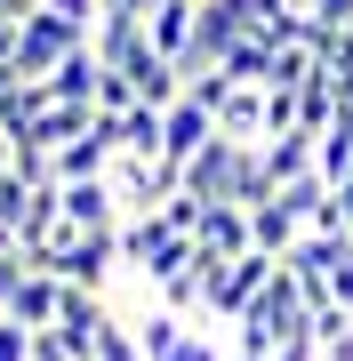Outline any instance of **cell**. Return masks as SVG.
Masks as SVG:
<instances>
[{
	"label": "cell",
	"mask_w": 353,
	"mask_h": 361,
	"mask_svg": "<svg viewBox=\"0 0 353 361\" xmlns=\"http://www.w3.org/2000/svg\"><path fill=\"white\" fill-rule=\"evenodd\" d=\"M305 322H314V305H305L297 273H289V265H273V281L249 297V313H241L233 329H225V345H233V353H273L281 337H297Z\"/></svg>",
	"instance_id": "obj_1"
},
{
	"label": "cell",
	"mask_w": 353,
	"mask_h": 361,
	"mask_svg": "<svg viewBox=\"0 0 353 361\" xmlns=\"http://www.w3.org/2000/svg\"><path fill=\"white\" fill-rule=\"evenodd\" d=\"M25 265L56 273V281H73V289H105V297H113L120 233H73V225H56L49 241H32V249H25Z\"/></svg>",
	"instance_id": "obj_2"
},
{
	"label": "cell",
	"mask_w": 353,
	"mask_h": 361,
	"mask_svg": "<svg viewBox=\"0 0 353 361\" xmlns=\"http://www.w3.org/2000/svg\"><path fill=\"white\" fill-rule=\"evenodd\" d=\"M273 265H281V257H265V249H241V257H225V265L209 273V305H201V322H209V329H233L241 313H249V297L273 281Z\"/></svg>",
	"instance_id": "obj_3"
},
{
	"label": "cell",
	"mask_w": 353,
	"mask_h": 361,
	"mask_svg": "<svg viewBox=\"0 0 353 361\" xmlns=\"http://www.w3.org/2000/svg\"><path fill=\"white\" fill-rule=\"evenodd\" d=\"M257 169V145L241 137H209L193 161H185V193L193 201H241V177Z\"/></svg>",
	"instance_id": "obj_4"
},
{
	"label": "cell",
	"mask_w": 353,
	"mask_h": 361,
	"mask_svg": "<svg viewBox=\"0 0 353 361\" xmlns=\"http://www.w3.org/2000/svg\"><path fill=\"white\" fill-rule=\"evenodd\" d=\"M73 49H89V32H73L65 16H49V8L32 0V16H25V40H16L8 73H16V80H40V73H56V65H65Z\"/></svg>",
	"instance_id": "obj_5"
},
{
	"label": "cell",
	"mask_w": 353,
	"mask_h": 361,
	"mask_svg": "<svg viewBox=\"0 0 353 361\" xmlns=\"http://www.w3.org/2000/svg\"><path fill=\"white\" fill-rule=\"evenodd\" d=\"M233 40H249V0H201V16H193V49H185V80L193 73H209L233 56Z\"/></svg>",
	"instance_id": "obj_6"
},
{
	"label": "cell",
	"mask_w": 353,
	"mask_h": 361,
	"mask_svg": "<svg viewBox=\"0 0 353 361\" xmlns=\"http://www.w3.org/2000/svg\"><path fill=\"white\" fill-rule=\"evenodd\" d=\"M105 177H113L120 209H129V217H144V209H161V201H169L177 185H185V169H177V161H137V153H120Z\"/></svg>",
	"instance_id": "obj_7"
},
{
	"label": "cell",
	"mask_w": 353,
	"mask_h": 361,
	"mask_svg": "<svg viewBox=\"0 0 353 361\" xmlns=\"http://www.w3.org/2000/svg\"><path fill=\"white\" fill-rule=\"evenodd\" d=\"M120 193H113V177H73L65 185V225L73 233H120Z\"/></svg>",
	"instance_id": "obj_8"
},
{
	"label": "cell",
	"mask_w": 353,
	"mask_h": 361,
	"mask_svg": "<svg viewBox=\"0 0 353 361\" xmlns=\"http://www.w3.org/2000/svg\"><path fill=\"white\" fill-rule=\"evenodd\" d=\"M169 241H193V233H177L161 209H144V217H120V273H137V281H144V273L161 265V249H169Z\"/></svg>",
	"instance_id": "obj_9"
},
{
	"label": "cell",
	"mask_w": 353,
	"mask_h": 361,
	"mask_svg": "<svg viewBox=\"0 0 353 361\" xmlns=\"http://www.w3.org/2000/svg\"><path fill=\"white\" fill-rule=\"evenodd\" d=\"M209 137H217V113H209V104L177 97L169 113H161V161H177V169H185V161H193V153H201Z\"/></svg>",
	"instance_id": "obj_10"
},
{
	"label": "cell",
	"mask_w": 353,
	"mask_h": 361,
	"mask_svg": "<svg viewBox=\"0 0 353 361\" xmlns=\"http://www.w3.org/2000/svg\"><path fill=\"white\" fill-rule=\"evenodd\" d=\"M314 153H321V137H314V129H281V137H265V145H257V177L281 193L289 177H314Z\"/></svg>",
	"instance_id": "obj_11"
},
{
	"label": "cell",
	"mask_w": 353,
	"mask_h": 361,
	"mask_svg": "<svg viewBox=\"0 0 353 361\" xmlns=\"http://www.w3.org/2000/svg\"><path fill=\"white\" fill-rule=\"evenodd\" d=\"M193 16H201V0H153V8H144V40H153L169 65H185V49H193Z\"/></svg>",
	"instance_id": "obj_12"
},
{
	"label": "cell",
	"mask_w": 353,
	"mask_h": 361,
	"mask_svg": "<svg viewBox=\"0 0 353 361\" xmlns=\"http://www.w3.org/2000/svg\"><path fill=\"white\" fill-rule=\"evenodd\" d=\"M193 241L209 249V257H241V249H257V241H249V209H241V201H209L201 225H193Z\"/></svg>",
	"instance_id": "obj_13"
},
{
	"label": "cell",
	"mask_w": 353,
	"mask_h": 361,
	"mask_svg": "<svg viewBox=\"0 0 353 361\" xmlns=\"http://www.w3.org/2000/svg\"><path fill=\"white\" fill-rule=\"evenodd\" d=\"M97 80H105V56L73 49L56 73H40V89H49V104H97Z\"/></svg>",
	"instance_id": "obj_14"
},
{
	"label": "cell",
	"mask_w": 353,
	"mask_h": 361,
	"mask_svg": "<svg viewBox=\"0 0 353 361\" xmlns=\"http://www.w3.org/2000/svg\"><path fill=\"white\" fill-rule=\"evenodd\" d=\"M249 241H257L265 257H289V249L305 241V225H297V209L273 193V201H257V209H249Z\"/></svg>",
	"instance_id": "obj_15"
},
{
	"label": "cell",
	"mask_w": 353,
	"mask_h": 361,
	"mask_svg": "<svg viewBox=\"0 0 353 361\" xmlns=\"http://www.w3.org/2000/svg\"><path fill=\"white\" fill-rule=\"evenodd\" d=\"M56 305H65V281L32 265L25 281H16V297H8V322H25V329H49V322H56Z\"/></svg>",
	"instance_id": "obj_16"
},
{
	"label": "cell",
	"mask_w": 353,
	"mask_h": 361,
	"mask_svg": "<svg viewBox=\"0 0 353 361\" xmlns=\"http://www.w3.org/2000/svg\"><path fill=\"white\" fill-rule=\"evenodd\" d=\"M217 137H241V145H265V89H241L217 104Z\"/></svg>",
	"instance_id": "obj_17"
},
{
	"label": "cell",
	"mask_w": 353,
	"mask_h": 361,
	"mask_svg": "<svg viewBox=\"0 0 353 361\" xmlns=\"http://www.w3.org/2000/svg\"><path fill=\"white\" fill-rule=\"evenodd\" d=\"M185 329H193L185 313H169V305H144V313H137V345H144V361H169V353L185 345Z\"/></svg>",
	"instance_id": "obj_18"
},
{
	"label": "cell",
	"mask_w": 353,
	"mask_h": 361,
	"mask_svg": "<svg viewBox=\"0 0 353 361\" xmlns=\"http://www.w3.org/2000/svg\"><path fill=\"white\" fill-rule=\"evenodd\" d=\"M105 169H113V145L89 129V137H73L65 153H56V185H73V177H105Z\"/></svg>",
	"instance_id": "obj_19"
},
{
	"label": "cell",
	"mask_w": 353,
	"mask_h": 361,
	"mask_svg": "<svg viewBox=\"0 0 353 361\" xmlns=\"http://www.w3.org/2000/svg\"><path fill=\"white\" fill-rule=\"evenodd\" d=\"M225 73L233 80H249V89H265V80H273V40H233V56H225Z\"/></svg>",
	"instance_id": "obj_20"
},
{
	"label": "cell",
	"mask_w": 353,
	"mask_h": 361,
	"mask_svg": "<svg viewBox=\"0 0 353 361\" xmlns=\"http://www.w3.org/2000/svg\"><path fill=\"white\" fill-rule=\"evenodd\" d=\"M97 361H144V345H137V322H105V337H97Z\"/></svg>",
	"instance_id": "obj_21"
},
{
	"label": "cell",
	"mask_w": 353,
	"mask_h": 361,
	"mask_svg": "<svg viewBox=\"0 0 353 361\" xmlns=\"http://www.w3.org/2000/svg\"><path fill=\"white\" fill-rule=\"evenodd\" d=\"M233 89H241V80L225 73V65H209V73H193V80H185V97H193V104H209V113H217V104L233 97Z\"/></svg>",
	"instance_id": "obj_22"
},
{
	"label": "cell",
	"mask_w": 353,
	"mask_h": 361,
	"mask_svg": "<svg viewBox=\"0 0 353 361\" xmlns=\"http://www.w3.org/2000/svg\"><path fill=\"white\" fill-rule=\"evenodd\" d=\"M225 353H233V345H217V337H209V322H193V329H185V345H177L169 361H225Z\"/></svg>",
	"instance_id": "obj_23"
},
{
	"label": "cell",
	"mask_w": 353,
	"mask_h": 361,
	"mask_svg": "<svg viewBox=\"0 0 353 361\" xmlns=\"http://www.w3.org/2000/svg\"><path fill=\"white\" fill-rule=\"evenodd\" d=\"M25 201H32V185L16 177V169H0V225H16V217H25Z\"/></svg>",
	"instance_id": "obj_24"
},
{
	"label": "cell",
	"mask_w": 353,
	"mask_h": 361,
	"mask_svg": "<svg viewBox=\"0 0 353 361\" xmlns=\"http://www.w3.org/2000/svg\"><path fill=\"white\" fill-rule=\"evenodd\" d=\"M297 8L314 16L321 32H345V25H353V0H297Z\"/></svg>",
	"instance_id": "obj_25"
},
{
	"label": "cell",
	"mask_w": 353,
	"mask_h": 361,
	"mask_svg": "<svg viewBox=\"0 0 353 361\" xmlns=\"http://www.w3.org/2000/svg\"><path fill=\"white\" fill-rule=\"evenodd\" d=\"M0 361H32V329L0 313Z\"/></svg>",
	"instance_id": "obj_26"
},
{
	"label": "cell",
	"mask_w": 353,
	"mask_h": 361,
	"mask_svg": "<svg viewBox=\"0 0 353 361\" xmlns=\"http://www.w3.org/2000/svg\"><path fill=\"white\" fill-rule=\"evenodd\" d=\"M329 297H337V305L353 313V241L337 249V265H329Z\"/></svg>",
	"instance_id": "obj_27"
},
{
	"label": "cell",
	"mask_w": 353,
	"mask_h": 361,
	"mask_svg": "<svg viewBox=\"0 0 353 361\" xmlns=\"http://www.w3.org/2000/svg\"><path fill=\"white\" fill-rule=\"evenodd\" d=\"M25 273H32L25 249H8V257H0V313H8V297H16V281H25Z\"/></svg>",
	"instance_id": "obj_28"
},
{
	"label": "cell",
	"mask_w": 353,
	"mask_h": 361,
	"mask_svg": "<svg viewBox=\"0 0 353 361\" xmlns=\"http://www.w3.org/2000/svg\"><path fill=\"white\" fill-rule=\"evenodd\" d=\"M337 209H345V225H353V177H345V185H337Z\"/></svg>",
	"instance_id": "obj_29"
},
{
	"label": "cell",
	"mask_w": 353,
	"mask_h": 361,
	"mask_svg": "<svg viewBox=\"0 0 353 361\" xmlns=\"http://www.w3.org/2000/svg\"><path fill=\"white\" fill-rule=\"evenodd\" d=\"M225 361H273V353H225Z\"/></svg>",
	"instance_id": "obj_30"
},
{
	"label": "cell",
	"mask_w": 353,
	"mask_h": 361,
	"mask_svg": "<svg viewBox=\"0 0 353 361\" xmlns=\"http://www.w3.org/2000/svg\"><path fill=\"white\" fill-rule=\"evenodd\" d=\"M0 169H8V129H0Z\"/></svg>",
	"instance_id": "obj_31"
},
{
	"label": "cell",
	"mask_w": 353,
	"mask_h": 361,
	"mask_svg": "<svg viewBox=\"0 0 353 361\" xmlns=\"http://www.w3.org/2000/svg\"><path fill=\"white\" fill-rule=\"evenodd\" d=\"M32 361H49V353H32Z\"/></svg>",
	"instance_id": "obj_32"
},
{
	"label": "cell",
	"mask_w": 353,
	"mask_h": 361,
	"mask_svg": "<svg viewBox=\"0 0 353 361\" xmlns=\"http://www.w3.org/2000/svg\"><path fill=\"white\" fill-rule=\"evenodd\" d=\"M97 8H105V0H97Z\"/></svg>",
	"instance_id": "obj_33"
}]
</instances>
